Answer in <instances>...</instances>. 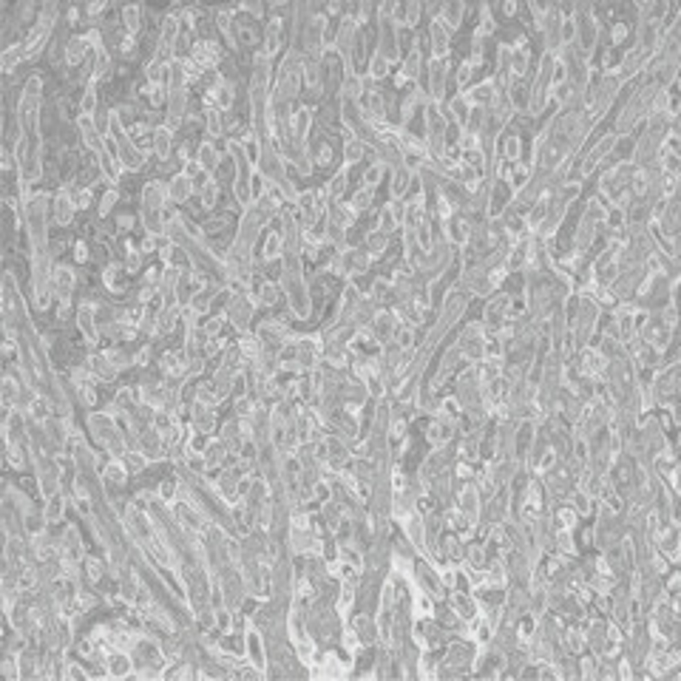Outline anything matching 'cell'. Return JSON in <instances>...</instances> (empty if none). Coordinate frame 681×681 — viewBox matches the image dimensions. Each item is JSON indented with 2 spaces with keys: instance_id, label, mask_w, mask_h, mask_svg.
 Segmentation results:
<instances>
[{
  "instance_id": "8fae6325",
  "label": "cell",
  "mask_w": 681,
  "mask_h": 681,
  "mask_svg": "<svg viewBox=\"0 0 681 681\" xmlns=\"http://www.w3.org/2000/svg\"><path fill=\"white\" fill-rule=\"evenodd\" d=\"M57 542H60V560H74V562H83L86 560L83 539H80V528L77 525H65Z\"/></svg>"
},
{
  "instance_id": "ac0fdd59",
  "label": "cell",
  "mask_w": 681,
  "mask_h": 681,
  "mask_svg": "<svg viewBox=\"0 0 681 681\" xmlns=\"http://www.w3.org/2000/svg\"><path fill=\"white\" fill-rule=\"evenodd\" d=\"M91 48H94V46L88 43L86 34H74L72 40H65V68H77V65H83V62L88 60Z\"/></svg>"
},
{
  "instance_id": "cb8c5ba5",
  "label": "cell",
  "mask_w": 681,
  "mask_h": 681,
  "mask_svg": "<svg viewBox=\"0 0 681 681\" xmlns=\"http://www.w3.org/2000/svg\"><path fill=\"white\" fill-rule=\"evenodd\" d=\"M196 193V187H193V182L179 171V173H173L171 176V182H168V196H171V201L173 204H185L190 196Z\"/></svg>"
},
{
  "instance_id": "681fc988",
  "label": "cell",
  "mask_w": 681,
  "mask_h": 681,
  "mask_svg": "<svg viewBox=\"0 0 681 681\" xmlns=\"http://www.w3.org/2000/svg\"><path fill=\"white\" fill-rule=\"evenodd\" d=\"M148 463H151V460H148L143 451H128V454H125V465H128V471H136V474H140V471H145Z\"/></svg>"
},
{
  "instance_id": "ffe728a7",
  "label": "cell",
  "mask_w": 681,
  "mask_h": 681,
  "mask_svg": "<svg viewBox=\"0 0 681 681\" xmlns=\"http://www.w3.org/2000/svg\"><path fill=\"white\" fill-rule=\"evenodd\" d=\"M282 40H284V18H279V15H270L267 29H264V46H261V51H264L267 57L279 54Z\"/></svg>"
},
{
  "instance_id": "e0dca14e",
  "label": "cell",
  "mask_w": 681,
  "mask_h": 681,
  "mask_svg": "<svg viewBox=\"0 0 681 681\" xmlns=\"http://www.w3.org/2000/svg\"><path fill=\"white\" fill-rule=\"evenodd\" d=\"M429 40H432V60H446L449 46H451V32L443 26L440 18H435L429 23Z\"/></svg>"
},
{
  "instance_id": "60d3db41",
  "label": "cell",
  "mask_w": 681,
  "mask_h": 681,
  "mask_svg": "<svg viewBox=\"0 0 681 681\" xmlns=\"http://www.w3.org/2000/svg\"><path fill=\"white\" fill-rule=\"evenodd\" d=\"M372 199H375V190L361 185V187L355 190V196H352V201H350V204H352V211L361 216V213H366V211L372 208Z\"/></svg>"
},
{
  "instance_id": "d6986e66",
  "label": "cell",
  "mask_w": 681,
  "mask_h": 681,
  "mask_svg": "<svg viewBox=\"0 0 681 681\" xmlns=\"http://www.w3.org/2000/svg\"><path fill=\"white\" fill-rule=\"evenodd\" d=\"M125 486H128V465L122 460H111L103 468V491L111 497V491L125 489Z\"/></svg>"
},
{
  "instance_id": "7dc6e473",
  "label": "cell",
  "mask_w": 681,
  "mask_h": 681,
  "mask_svg": "<svg viewBox=\"0 0 681 681\" xmlns=\"http://www.w3.org/2000/svg\"><path fill=\"white\" fill-rule=\"evenodd\" d=\"M0 675H4L6 681H18V678H23V673H20V656H6L4 659V664H0Z\"/></svg>"
},
{
  "instance_id": "9f6ffc18",
  "label": "cell",
  "mask_w": 681,
  "mask_h": 681,
  "mask_svg": "<svg viewBox=\"0 0 681 681\" xmlns=\"http://www.w3.org/2000/svg\"><path fill=\"white\" fill-rule=\"evenodd\" d=\"M105 9H108V4H88V6H86V15H88V18H97V15H103Z\"/></svg>"
},
{
  "instance_id": "1f68e13d",
  "label": "cell",
  "mask_w": 681,
  "mask_h": 681,
  "mask_svg": "<svg viewBox=\"0 0 681 681\" xmlns=\"http://www.w3.org/2000/svg\"><path fill=\"white\" fill-rule=\"evenodd\" d=\"M437 18L443 20V26H446L449 32H454V29L463 26L465 6H463V4H446V6H437Z\"/></svg>"
},
{
  "instance_id": "db71d44e",
  "label": "cell",
  "mask_w": 681,
  "mask_h": 681,
  "mask_svg": "<svg viewBox=\"0 0 681 681\" xmlns=\"http://www.w3.org/2000/svg\"><path fill=\"white\" fill-rule=\"evenodd\" d=\"M88 258H91V253H88V244H86L83 239H80V242H74V261H77V264H86Z\"/></svg>"
},
{
  "instance_id": "ee69618b",
  "label": "cell",
  "mask_w": 681,
  "mask_h": 681,
  "mask_svg": "<svg viewBox=\"0 0 681 681\" xmlns=\"http://www.w3.org/2000/svg\"><path fill=\"white\" fill-rule=\"evenodd\" d=\"M199 201H201V211H213L216 204H219V182L216 179H211L208 187L199 193Z\"/></svg>"
},
{
  "instance_id": "ab89813d",
  "label": "cell",
  "mask_w": 681,
  "mask_h": 681,
  "mask_svg": "<svg viewBox=\"0 0 681 681\" xmlns=\"http://www.w3.org/2000/svg\"><path fill=\"white\" fill-rule=\"evenodd\" d=\"M389 65H392V62H389L381 51H375V54L369 57V65H366V68H369V77H372V80H386V77H389Z\"/></svg>"
},
{
  "instance_id": "83f0119b",
  "label": "cell",
  "mask_w": 681,
  "mask_h": 681,
  "mask_svg": "<svg viewBox=\"0 0 681 681\" xmlns=\"http://www.w3.org/2000/svg\"><path fill=\"white\" fill-rule=\"evenodd\" d=\"M440 554H443L449 562H463V560H465V548H463V539H460L457 531H454V534H446V536L440 539Z\"/></svg>"
},
{
  "instance_id": "277c9868",
  "label": "cell",
  "mask_w": 681,
  "mask_h": 681,
  "mask_svg": "<svg viewBox=\"0 0 681 681\" xmlns=\"http://www.w3.org/2000/svg\"><path fill=\"white\" fill-rule=\"evenodd\" d=\"M256 171H258V176L267 182V187H276V190L284 196V201H293V204H296L298 190H296L293 182H290L287 159H284V154H282V148H279L276 143H264V151H261V159H258Z\"/></svg>"
},
{
  "instance_id": "4316f807",
  "label": "cell",
  "mask_w": 681,
  "mask_h": 681,
  "mask_svg": "<svg viewBox=\"0 0 681 681\" xmlns=\"http://www.w3.org/2000/svg\"><path fill=\"white\" fill-rule=\"evenodd\" d=\"M179 318H182V307H179V304H168V307H162V310L157 312V335H171V332L176 329Z\"/></svg>"
},
{
  "instance_id": "30bf717a",
  "label": "cell",
  "mask_w": 681,
  "mask_h": 681,
  "mask_svg": "<svg viewBox=\"0 0 681 681\" xmlns=\"http://www.w3.org/2000/svg\"><path fill=\"white\" fill-rule=\"evenodd\" d=\"M74 287H77V267L57 261L54 270H51V290H54V296L57 298L74 296Z\"/></svg>"
},
{
  "instance_id": "f5cc1de1",
  "label": "cell",
  "mask_w": 681,
  "mask_h": 681,
  "mask_svg": "<svg viewBox=\"0 0 681 681\" xmlns=\"http://www.w3.org/2000/svg\"><path fill=\"white\" fill-rule=\"evenodd\" d=\"M151 355H154V347H151V344H145V347H143L140 352L133 355V364L145 369V366H151Z\"/></svg>"
},
{
  "instance_id": "603a6c76",
  "label": "cell",
  "mask_w": 681,
  "mask_h": 681,
  "mask_svg": "<svg viewBox=\"0 0 681 681\" xmlns=\"http://www.w3.org/2000/svg\"><path fill=\"white\" fill-rule=\"evenodd\" d=\"M151 148H154V154L159 157V162H168V159H171V151H173V131H171L168 125H157V128H154Z\"/></svg>"
},
{
  "instance_id": "6da1fadb",
  "label": "cell",
  "mask_w": 681,
  "mask_h": 681,
  "mask_svg": "<svg viewBox=\"0 0 681 681\" xmlns=\"http://www.w3.org/2000/svg\"><path fill=\"white\" fill-rule=\"evenodd\" d=\"M279 282H282V290L287 296L290 312L298 321H310V315H312V296H310V284H307V276H304V258H301V253L284 250Z\"/></svg>"
},
{
  "instance_id": "ba28073f",
  "label": "cell",
  "mask_w": 681,
  "mask_h": 681,
  "mask_svg": "<svg viewBox=\"0 0 681 681\" xmlns=\"http://www.w3.org/2000/svg\"><path fill=\"white\" fill-rule=\"evenodd\" d=\"M77 329H80V335L86 338V344H88V347H100V340H103V326H100L94 301H83V304L77 307Z\"/></svg>"
},
{
  "instance_id": "5b68a950",
  "label": "cell",
  "mask_w": 681,
  "mask_h": 681,
  "mask_svg": "<svg viewBox=\"0 0 681 681\" xmlns=\"http://www.w3.org/2000/svg\"><path fill=\"white\" fill-rule=\"evenodd\" d=\"M32 465H34V477H37L40 497L48 500V497L60 494V489H62L60 457H54V454H48V451H34V454H32Z\"/></svg>"
},
{
  "instance_id": "9c48e42d",
  "label": "cell",
  "mask_w": 681,
  "mask_h": 681,
  "mask_svg": "<svg viewBox=\"0 0 681 681\" xmlns=\"http://www.w3.org/2000/svg\"><path fill=\"white\" fill-rule=\"evenodd\" d=\"M74 213H77V204H74L72 193H68V187L62 185L54 193V201H51V219H54L57 227H68L74 222Z\"/></svg>"
},
{
  "instance_id": "44dd1931",
  "label": "cell",
  "mask_w": 681,
  "mask_h": 681,
  "mask_svg": "<svg viewBox=\"0 0 681 681\" xmlns=\"http://www.w3.org/2000/svg\"><path fill=\"white\" fill-rule=\"evenodd\" d=\"M86 366H88V372L94 375V381H100V383H111V381H117V375H119V369L108 361L105 352H91L88 361H86Z\"/></svg>"
},
{
  "instance_id": "11a10c76",
  "label": "cell",
  "mask_w": 681,
  "mask_h": 681,
  "mask_svg": "<svg viewBox=\"0 0 681 681\" xmlns=\"http://www.w3.org/2000/svg\"><path fill=\"white\" fill-rule=\"evenodd\" d=\"M114 222H117V227H119V230H131V227L136 225V219H133L131 213H117V216H114Z\"/></svg>"
},
{
  "instance_id": "7bdbcfd3",
  "label": "cell",
  "mask_w": 681,
  "mask_h": 681,
  "mask_svg": "<svg viewBox=\"0 0 681 681\" xmlns=\"http://www.w3.org/2000/svg\"><path fill=\"white\" fill-rule=\"evenodd\" d=\"M74 395H77V400H80L86 409H94V406H97V389H94V381L74 383Z\"/></svg>"
},
{
  "instance_id": "f907efd6",
  "label": "cell",
  "mask_w": 681,
  "mask_h": 681,
  "mask_svg": "<svg viewBox=\"0 0 681 681\" xmlns=\"http://www.w3.org/2000/svg\"><path fill=\"white\" fill-rule=\"evenodd\" d=\"M105 355H108V361H111V364H114V366H117L119 372H122V369H128V366L133 364V358H131L128 352H122L119 347H114V350H105Z\"/></svg>"
},
{
  "instance_id": "8992f818",
  "label": "cell",
  "mask_w": 681,
  "mask_h": 681,
  "mask_svg": "<svg viewBox=\"0 0 681 681\" xmlns=\"http://www.w3.org/2000/svg\"><path fill=\"white\" fill-rule=\"evenodd\" d=\"M182 40V18L179 15H165V20L159 23V37H157V48H154V60L159 62H173L179 54H176V46Z\"/></svg>"
},
{
  "instance_id": "52a82bcc",
  "label": "cell",
  "mask_w": 681,
  "mask_h": 681,
  "mask_svg": "<svg viewBox=\"0 0 681 681\" xmlns=\"http://www.w3.org/2000/svg\"><path fill=\"white\" fill-rule=\"evenodd\" d=\"M187 57L201 68V72H219V65L225 60V51H222V46L216 40L204 37V40H193Z\"/></svg>"
},
{
  "instance_id": "7a4b0ae2",
  "label": "cell",
  "mask_w": 681,
  "mask_h": 681,
  "mask_svg": "<svg viewBox=\"0 0 681 681\" xmlns=\"http://www.w3.org/2000/svg\"><path fill=\"white\" fill-rule=\"evenodd\" d=\"M227 157L233 162V196H236V204L242 211H247L250 204L256 201V193H253V182H256V162L253 157L247 154V145L236 136L227 140Z\"/></svg>"
},
{
  "instance_id": "4dcf8cb0",
  "label": "cell",
  "mask_w": 681,
  "mask_h": 681,
  "mask_svg": "<svg viewBox=\"0 0 681 681\" xmlns=\"http://www.w3.org/2000/svg\"><path fill=\"white\" fill-rule=\"evenodd\" d=\"M310 148H312L315 168H329V165L335 162V148H332V143H329V136H326V133H324V136H318L315 145H310Z\"/></svg>"
},
{
  "instance_id": "f6af8a7d",
  "label": "cell",
  "mask_w": 681,
  "mask_h": 681,
  "mask_svg": "<svg viewBox=\"0 0 681 681\" xmlns=\"http://www.w3.org/2000/svg\"><path fill=\"white\" fill-rule=\"evenodd\" d=\"M383 173H386V165H383V162H372V165H369V168L364 171V176H361V185H364V187H372V190H375V187L381 185Z\"/></svg>"
},
{
  "instance_id": "9a60e30c",
  "label": "cell",
  "mask_w": 681,
  "mask_h": 681,
  "mask_svg": "<svg viewBox=\"0 0 681 681\" xmlns=\"http://www.w3.org/2000/svg\"><path fill=\"white\" fill-rule=\"evenodd\" d=\"M315 122V114L310 105H301L290 117V140L293 143H310V128Z\"/></svg>"
},
{
  "instance_id": "bcb514c9",
  "label": "cell",
  "mask_w": 681,
  "mask_h": 681,
  "mask_svg": "<svg viewBox=\"0 0 681 681\" xmlns=\"http://www.w3.org/2000/svg\"><path fill=\"white\" fill-rule=\"evenodd\" d=\"M157 497H159V503L173 505V500H179V480H162L157 486Z\"/></svg>"
},
{
  "instance_id": "7c38bea8",
  "label": "cell",
  "mask_w": 681,
  "mask_h": 681,
  "mask_svg": "<svg viewBox=\"0 0 681 681\" xmlns=\"http://www.w3.org/2000/svg\"><path fill=\"white\" fill-rule=\"evenodd\" d=\"M446 80H449V60H432L429 57V100L432 103H443Z\"/></svg>"
},
{
  "instance_id": "5bb4252c",
  "label": "cell",
  "mask_w": 681,
  "mask_h": 681,
  "mask_svg": "<svg viewBox=\"0 0 681 681\" xmlns=\"http://www.w3.org/2000/svg\"><path fill=\"white\" fill-rule=\"evenodd\" d=\"M190 429L193 432H201V435H213L216 432V409L213 406H204V403H190Z\"/></svg>"
},
{
  "instance_id": "7402d4cb",
  "label": "cell",
  "mask_w": 681,
  "mask_h": 681,
  "mask_svg": "<svg viewBox=\"0 0 681 681\" xmlns=\"http://www.w3.org/2000/svg\"><path fill=\"white\" fill-rule=\"evenodd\" d=\"M201 122H204V133H208L211 140H219V136H225V131H227L225 111H219L216 105H208V103H204V111H201Z\"/></svg>"
},
{
  "instance_id": "e575fe53",
  "label": "cell",
  "mask_w": 681,
  "mask_h": 681,
  "mask_svg": "<svg viewBox=\"0 0 681 681\" xmlns=\"http://www.w3.org/2000/svg\"><path fill=\"white\" fill-rule=\"evenodd\" d=\"M256 293H258V301H261L264 307H276V304L282 301V296H284L282 282H261Z\"/></svg>"
},
{
  "instance_id": "4fadbf2b",
  "label": "cell",
  "mask_w": 681,
  "mask_h": 681,
  "mask_svg": "<svg viewBox=\"0 0 681 681\" xmlns=\"http://www.w3.org/2000/svg\"><path fill=\"white\" fill-rule=\"evenodd\" d=\"M128 279H131V272L125 270L122 261H108V264L103 267V284H105V290L114 293V296H125V293H128Z\"/></svg>"
},
{
  "instance_id": "d4e9b609",
  "label": "cell",
  "mask_w": 681,
  "mask_h": 681,
  "mask_svg": "<svg viewBox=\"0 0 681 681\" xmlns=\"http://www.w3.org/2000/svg\"><path fill=\"white\" fill-rule=\"evenodd\" d=\"M196 159L201 162V168L208 171L211 176L213 173H219V168H222V154L216 151V145H213V140H204V143H199V151H196Z\"/></svg>"
},
{
  "instance_id": "3957f363",
  "label": "cell",
  "mask_w": 681,
  "mask_h": 681,
  "mask_svg": "<svg viewBox=\"0 0 681 681\" xmlns=\"http://www.w3.org/2000/svg\"><path fill=\"white\" fill-rule=\"evenodd\" d=\"M140 201H143V208H140V225L145 227V233L148 236H165V225H168V219H165V204L171 201L168 182H162V179L145 182L143 185V193H140Z\"/></svg>"
},
{
  "instance_id": "f35d334b",
  "label": "cell",
  "mask_w": 681,
  "mask_h": 681,
  "mask_svg": "<svg viewBox=\"0 0 681 681\" xmlns=\"http://www.w3.org/2000/svg\"><path fill=\"white\" fill-rule=\"evenodd\" d=\"M103 576H105L103 562H100V560H94V557H86V560H83V579H86L88 585H100V582H103Z\"/></svg>"
},
{
  "instance_id": "8d00e7d4",
  "label": "cell",
  "mask_w": 681,
  "mask_h": 681,
  "mask_svg": "<svg viewBox=\"0 0 681 681\" xmlns=\"http://www.w3.org/2000/svg\"><path fill=\"white\" fill-rule=\"evenodd\" d=\"M143 256H145V253H143L140 247H136L131 239L125 242V261H122V264H125V270L131 272V276H133V272H140V270H143Z\"/></svg>"
},
{
  "instance_id": "d590c367",
  "label": "cell",
  "mask_w": 681,
  "mask_h": 681,
  "mask_svg": "<svg viewBox=\"0 0 681 681\" xmlns=\"http://www.w3.org/2000/svg\"><path fill=\"white\" fill-rule=\"evenodd\" d=\"M143 6H136V4H128V6H122V23H125V32L128 34H136L143 29Z\"/></svg>"
},
{
  "instance_id": "c3c4849f",
  "label": "cell",
  "mask_w": 681,
  "mask_h": 681,
  "mask_svg": "<svg viewBox=\"0 0 681 681\" xmlns=\"http://www.w3.org/2000/svg\"><path fill=\"white\" fill-rule=\"evenodd\" d=\"M119 201V193H117V187H111V190H105V196L100 199V208H97V216L100 219H108L111 216V211H114V204Z\"/></svg>"
},
{
  "instance_id": "816d5d0a",
  "label": "cell",
  "mask_w": 681,
  "mask_h": 681,
  "mask_svg": "<svg viewBox=\"0 0 681 681\" xmlns=\"http://www.w3.org/2000/svg\"><path fill=\"white\" fill-rule=\"evenodd\" d=\"M91 673L83 667V664H77V661H65V670H62V678H77V681H86Z\"/></svg>"
},
{
  "instance_id": "b9f144b4",
  "label": "cell",
  "mask_w": 681,
  "mask_h": 681,
  "mask_svg": "<svg viewBox=\"0 0 681 681\" xmlns=\"http://www.w3.org/2000/svg\"><path fill=\"white\" fill-rule=\"evenodd\" d=\"M225 315H204V321L199 324V329L204 332V338H219L225 329Z\"/></svg>"
},
{
  "instance_id": "d6a6232c",
  "label": "cell",
  "mask_w": 681,
  "mask_h": 681,
  "mask_svg": "<svg viewBox=\"0 0 681 681\" xmlns=\"http://www.w3.org/2000/svg\"><path fill=\"white\" fill-rule=\"evenodd\" d=\"M364 250L375 258V256H383L386 250H389V233H383L381 227H375V230H369L366 236H364Z\"/></svg>"
},
{
  "instance_id": "f1b7e54d",
  "label": "cell",
  "mask_w": 681,
  "mask_h": 681,
  "mask_svg": "<svg viewBox=\"0 0 681 681\" xmlns=\"http://www.w3.org/2000/svg\"><path fill=\"white\" fill-rule=\"evenodd\" d=\"M347 182H350V168H347V165H340V168L332 173V179L324 185L329 201H340V196L347 193Z\"/></svg>"
},
{
  "instance_id": "f546056e",
  "label": "cell",
  "mask_w": 681,
  "mask_h": 681,
  "mask_svg": "<svg viewBox=\"0 0 681 681\" xmlns=\"http://www.w3.org/2000/svg\"><path fill=\"white\" fill-rule=\"evenodd\" d=\"M227 454H230V449L216 437V440H211V446L208 449H204V463H208V471L211 468H225L227 465Z\"/></svg>"
},
{
  "instance_id": "74e56055",
  "label": "cell",
  "mask_w": 681,
  "mask_h": 681,
  "mask_svg": "<svg viewBox=\"0 0 681 681\" xmlns=\"http://www.w3.org/2000/svg\"><path fill=\"white\" fill-rule=\"evenodd\" d=\"M97 105H100L97 83H88L86 91H83V100H80V117H94L97 114Z\"/></svg>"
},
{
  "instance_id": "2e32d148",
  "label": "cell",
  "mask_w": 681,
  "mask_h": 681,
  "mask_svg": "<svg viewBox=\"0 0 681 681\" xmlns=\"http://www.w3.org/2000/svg\"><path fill=\"white\" fill-rule=\"evenodd\" d=\"M105 673L114 675V678H128L136 673V661L128 650H111L105 656Z\"/></svg>"
},
{
  "instance_id": "484cf974",
  "label": "cell",
  "mask_w": 681,
  "mask_h": 681,
  "mask_svg": "<svg viewBox=\"0 0 681 681\" xmlns=\"http://www.w3.org/2000/svg\"><path fill=\"white\" fill-rule=\"evenodd\" d=\"M23 60H26V46H23V40H20V43H9V46H4V51H0V68H4V74H12Z\"/></svg>"
},
{
  "instance_id": "836d02e7",
  "label": "cell",
  "mask_w": 681,
  "mask_h": 681,
  "mask_svg": "<svg viewBox=\"0 0 681 681\" xmlns=\"http://www.w3.org/2000/svg\"><path fill=\"white\" fill-rule=\"evenodd\" d=\"M65 508H68V500H65L62 494H54V497H48V500H46V505H43L46 522H48V525H57V522H62V517H65Z\"/></svg>"
},
{
  "instance_id": "6f0895ef",
  "label": "cell",
  "mask_w": 681,
  "mask_h": 681,
  "mask_svg": "<svg viewBox=\"0 0 681 681\" xmlns=\"http://www.w3.org/2000/svg\"><path fill=\"white\" fill-rule=\"evenodd\" d=\"M503 15H508V18L517 15V6H514V4H505V6H503Z\"/></svg>"
}]
</instances>
